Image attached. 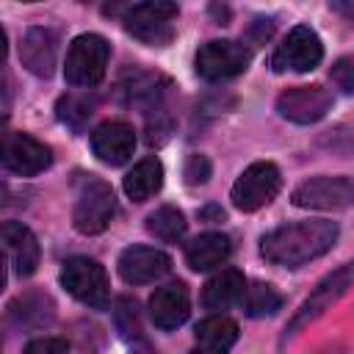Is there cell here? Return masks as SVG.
<instances>
[{
  "instance_id": "obj_1",
  "label": "cell",
  "mask_w": 354,
  "mask_h": 354,
  "mask_svg": "<svg viewBox=\"0 0 354 354\" xmlns=\"http://www.w3.org/2000/svg\"><path fill=\"white\" fill-rule=\"evenodd\" d=\"M337 224L326 218H307L282 224L260 238V254L271 266L282 268H299L321 254H326L337 243Z\"/></svg>"
},
{
  "instance_id": "obj_2",
  "label": "cell",
  "mask_w": 354,
  "mask_h": 354,
  "mask_svg": "<svg viewBox=\"0 0 354 354\" xmlns=\"http://www.w3.org/2000/svg\"><path fill=\"white\" fill-rule=\"evenodd\" d=\"M111 44L100 33H80L72 39L64 61V77L75 88H91L105 77Z\"/></svg>"
},
{
  "instance_id": "obj_3",
  "label": "cell",
  "mask_w": 354,
  "mask_h": 354,
  "mask_svg": "<svg viewBox=\"0 0 354 354\" xmlns=\"http://www.w3.org/2000/svg\"><path fill=\"white\" fill-rule=\"evenodd\" d=\"M116 216V196L111 185L94 174L80 177L77 183V202L72 210V224L83 235H100Z\"/></svg>"
},
{
  "instance_id": "obj_4",
  "label": "cell",
  "mask_w": 354,
  "mask_h": 354,
  "mask_svg": "<svg viewBox=\"0 0 354 354\" xmlns=\"http://www.w3.org/2000/svg\"><path fill=\"white\" fill-rule=\"evenodd\" d=\"M177 14L180 8L174 0H141L124 14V30L149 47H163L174 36Z\"/></svg>"
},
{
  "instance_id": "obj_5",
  "label": "cell",
  "mask_w": 354,
  "mask_h": 354,
  "mask_svg": "<svg viewBox=\"0 0 354 354\" xmlns=\"http://www.w3.org/2000/svg\"><path fill=\"white\" fill-rule=\"evenodd\" d=\"M61 285L66 288L69 296H75L86 307L105 310L108 301H111L108 274L91 257H72V260H66L64 268H61Z\"/></svg>"
},
{
  "instance_id": "obj_6",
  "label": "cell",
  "mask_w": 354,
  "mask_h": 354,
  "mask_svg": "<svg viewBox=\"0 0 354 354\" xmlns=\"http://www.w3.org/2000/svg\"><path fill=\"white\" fill-rule=\"evenodd\" d=\"M279 185H282L279 169L271 160H257V163L246 166L241 171V177L232 183L230 199H232V205L238 210L254 213V210L266 207L279 194Z\"/></svg>"
},
{
  "instance_id": "obj_7",
  "label": "cell",
  "mask_w": 354,
  "mask_h": 354,
  "mask_svg": "<svg viewBox=\"0 0 354 354\" xmlns=\"http://www.w3.org/2000/svg\"><path fill=\"white\" fill-rule=\"evenodd\" d=\"M249 61H252V50L243 41L213 39L196 50L194 66H196V75L202 80L216 83V80H227V77L241 75L249 66Z\"/></svg>"
},
{
  "instance_id": "obj_8",
  "label": "cell",
  "mask_w": 354,
  "mask_h": 354,
  "mask_svg": "<svg viewBox=\"0 0 354 354\" xmlns=\"http://www.w3.org/2000/svg\"><path fill=\"white\" fill-rule=\"evenodd\" d=\"M290 202L304 210H346L354 205L351 177H310L290 194Z\"/></svg>"
},
{
  "instance_id": "obj_9",
  "label": "cell",
  "mask_w": 354,
  "mask_h": 354,
  "mask_svg": "<svg viewBox=\"0 0 354 354\" xmlns=\"http://www.w3.org/2000/svg\"><path fill=\"white\" fill-rule=\"evenodd\" d=\"M351 285H354V263H346V266L335 268L332 274H326V277L315 285V290L301 301V307L296 310V315L290 318V324H288V329H285V337L296 335L304 324L315 321V318H318L324 310H329Z\"/></svg>"
},
{
  "instance_id": "obj_10",
  "label": "cell",
  "mask_w": 354,
  "mask_h": 354,
  "mask_svg": "<svg viewBox=\"0 0 354 354\" xmlns=\"http://www.w3.org/2000/svg\"><path fill=\"white\" fill-rule=\"evenodd\" d=\"M324 58V44L318 33L307 25H296L285 41L274 50L271 55V69L274 72H310L321 64Z\"/></svg>"
},
{
  "instance_id": "obj_11",
  "label": "cell",
  "mask_w": 354,
  "mask_h": 354,
  "mask_svg": "<svg viewBox=\"0 0 354 354\" xmlns=\"http://www.w3.org/2000/svg\"><path fill=\"white\" fill-rule=\"evenodd\" d=\"M332 108V94L324 86H293L277 97V111L293 124H313Z\"/></svg>"
},
{
  "instance_id": "obj_12",
  "label": "cell",
  "mask_w": 354,
  "mask_h": 354,
  "mask_svg": "<svg viewBox=\"0 0 354 354\" xmlns=\"http://www.w3.org/2000/svg\"><path fill=\"white\" fill-rule=\"evenodd\" d=\"M53 163V152L47 144L28 133H8L3 147V169L19 177H33Z\"/></svg>"
},
{
  "instance_id": "obj_13",
  "label": "cell",
  "mask_w": 354,
  "mask_h": 354,
  "mask_svg": "<svg viewBox=\"0 0 354 354\" xmlns=\"http://www.w3.org/2000/svg\"><path fill=\"white\" fill-rule=\"evenodd\" d=\"M116 268L127 285H147L171 271V257L152 246H127L119 254Z\"/></svg>"
},
{
  "instance_id": "obj_14",
  "label": "cell",
  "mask_w": 354,
  "mask_h": 354,
  "mask_svg": "<svg viewBox=\"0 0 354 354\" xmlns=\"http://www.w3.org/2000/svg\"><path fill=\"white\" fill-rule=\"evenodd\" d=\"M19 61L36 77H50L58 61V36L50 28H28L19 41Z\"/></svg>"
},
{
  "instance_id": "obj_15",
  "label": "cell",
  "mask_w": 354,
  "mask_h": 354,
  "mask_svg": "<svg viewBox=\"0 0 354 354\" xmlns=\"http://www.w3.org/2000/svg\"><path fill=\"white\" fill-rule=\"evenodd\" d=\"M136 149V130L127 122H102L94 133H91V152L97 155V160L108 163V166H122L130 160Z\"/></svg>"
},
{
  "instance_id": "obj_16",
  "label": "cell",
  "mask_w": 354,
  "mask_h": 354,
  "mask_svg": "<svg viewBox=\"0 0 354 354\" xmlns=\"http://www.w3.org/2000/svg\"><path fill=\"white\" fill-rule=\"evenodd\" d=\"M0 235H3L6 260L11 263L14 274L17 277H30L36 271V266H39V257H41L36 235L25 224H19V221H6Z\"/></svg>"
},
{
  "instance_id": "obj_17",
  "label": "cell",
  "mask_w": 354,
  "mask_h": 354,
  "mask_svg": "<svg viewBox=\"0 0 354 354\" xmlns=\"http://www.w3.org/2000/svg\"><path fill=\"white\" fill-rule=\"evenodd\" d=\"M188 313H191V299L183 282H169L163 288H155V293L149 296V318L158 329L183 326Z\"/></svg>"
},
{
  "instance_id": "obj_18",
  "label": "cell",
  "mask_w": 354,
  "mask_h": 354,
  "mask_svg": "<svg viewBox=\"0 0 354 354\" xmlns=\"http://www.w3.org/2000/svg\"><path fill=\"white\" fill-rule=\"evenodd\" d=\"M6 318L14 329H25V332H33V329H44L53 324L55 318V301L44 293V290H28V293H19L8 310H6Z\"/></svg>"
},
{
  "instance_id": "obj_19",
  "label": "cell",
  "mask_w": 354,
  "mask_h": 354,
  "mask_svg": "<svg viewBox=\"0 0 354 354\" xmlns=\"http://www.w3.org/2000/svg\"><path fill=\"white\" fill-rule=\"evenodd\" d=\"M243 290H246L243 274H241L238 268H221L218 274H213V277L205 282L199 301H202L205 310L221 313V310H230L232 304H238L241 296H243Z\"/></svg>"
},
{
  "instance_id": "obj_20",
  "label": "cell",
  "mask_w": 354,
  "mask_h": 354,
  "mask_svg": "<svg viewBox=\"0 0 354 354\" xmlns=\"http://www.w3.org/2000/svg\"><path fill=\"white\" fill-rule=\"evenodd\" d=\"M232 252V243L221 232H202L185 246V263L191 271H210L221 266Z\"/></svg>"
},
{
  "instance_id": "obj_21",
  "label": "cell",
  "mask_w": 354,
  "mask_h": 354,
  "mask_svg": "<svg viewBox=\"0 0 354 354\" xmlns=\"http://www.w3.org/2000/svg\"><path fill=\"white\" fill-rule=\"evenodd\" d=\"M163 185V166L158 158H144L138 160L122 180V188L124 194L133 199V202H147L152 194H158Z\"/></svg>"
},
{
  "instance_id": "obj_22",
  "label": "cell",
  "mask_w": 354,
  "mask_h": 354,
  "mask_svg": "<svg viewBox=\"0 0 354 354\" xmlns=\"http://www.w3.org/2000/svg\"><path fill=\"white\" fill-rule=\"evenodd\" d=\"M194 335L205 351H230L238 340V324L227 315H210L196 324Z\"/></svg>"
},
{
  "instance_id": "obj_23",
  "label": "cell",
  "mask_w": 354,
  "mask_h": 354,
  "mask_svg": "<svg viewBox=\"0 0 354 354\" xmlns=\"http://www.w3.org/2000/svg\"><path fill=\"white\" fill-rule=\"evenodd\" d=\"M185 230H188L185 216L171 205H163L147 216V232L163 243H180L185 238Z\"/></svg>"
},
{
  "instance_id": "obj_24",
  "label": "cell",
  "mask_w": 354,
  "mask_h": 354,
  "mask_svg": "<svg viewBox=\"0 0 354 354\" xmlns=\"http://www.w3.org/2000/svg\"><path fill=\"white\" fill-rule=\"evenodd\" d=\"M241 307L249 318H266L282 307V296L268 282H252V285H246V290L241 296Z\"/></svg>"
},
{
  "instance_id": "obj_25",
  "label": "cell",
  "mask_w": 354,
  "mask_h": 354,
  "mask_svg": "<svg viewBox=\"0 0 354 354\" xmlns=\"http://www.w3.org/2000/svg\"><path fill=\"white\" fill-rule=\"evenodd\" d=\"M55 111L64 124H69L72 130H80L88 122V116L94 113V100H88L86 94H66L58 100Z\"/></svg>"
},
{
  "instance_id": "obj_26",
  "label": "cell",
  "mask_w": 354,
  "mask_h": 354,
  "mask_svg": "<svg viewBox=\"0 0 354 354\" xmlns=\"http://www.w3.org/2000/svg\"><path fill=\"white\" fill-rule=\"evenodd\" d=\"M116 326L124 337H138L141 335V313H138V301L130 296H119L116 310H113Z\"/></svg>"
},
{
  "instance_id": "obj_27",
  "label": "cell",
  "mask_w": 354,
  "mask_h": 354,
  "mask_svg": "<svg viewBox=\"0 0 354 354\" xmlns=\"http://www.w3.org/2000/svg\"><path fill=\"white\" fill-rule=\"evenodd\" d=\"M329 80H332L340 91L354 94V53H351V55H343V58H337V61L332 64Z\"/></svg>"
},
{
  "instance_id": "obj_28",
  "label": "cell",
  "mask_w": 354,
  "mask_h": 354,
  "mask_svg": "<svg viewBox=\"0 0 354 354\" xmlns=\"http://www.w3.org/2000/svg\"><path fill=\"white\" fill-rule=\"evenodd\" d=\"M210 171H213V166H210L207 155L194 152V155H188V158H185L183 177H185V183H188V185H202V183H207Z\"/></svg>"
},
{
  "instance_id": "obj_29",
  "label": "cell",
  "mask_w": 354,
  "mask_h": 354,
  "mask_svg": "<svg viewBox=\"0 0 354 354\" xmlns=\"http://www.w3.org/2000/svg\"><path fill=\"white\" fill-rule=\"evenodd\" d=\"M69 340L66 337H39L25 346V354H66Z\"/></svg>"
},
{
  "instance_id": "obj_30",
  "label": "cell",
  "mask_w": 354,
  "mask_h": 354,
  "mask_svg": "<svg viewBox=\"0 0 354 354\" xmlns=\"http://www.w3.org/2000/svg\"><path fill=\"white\" fill-rule=\"evenodd\" d=\"M130 0H105V6H102V14L105 17H119V14H127L130 8Z\"/></svg>"
},
{
  "instance_id": "obj_31",
  "label": "cell",
  "mask_w": 354,
  "mask_h": 354,
  "mask_svg": "<svg viewBox=\"0 0 354 354\" xmlns=\"http://www.w3.org/2000/svg\"><path fill=\"white\" fill-rule=\"evenodd\" d=\"M199 218L207 221V224H216V221H224V210H221L218 205H205V207L199 210Z\"/></svg>"
},
{
  "instance_id": "obj_32",
  "label": "cell",
  "mask_w": 354,
  "mask_h": 354,
  "mask_svg": "<svg viewBox=\"0 0 354 354\" xmlns=\"http://www.w3.org/2000/svg\"><path fill=\"white\" fill-rule=\"evenodd\" d=\"M335 11H340L343 17H354V0H332Z\"/></svg>"
},
{
  "instance_id": "obj_33",
  "label": "cell",
  "mask_w": 354,
  "mask_h": 354,
  "mask_svg": "<svg viewBox=\"0 0 354 354\" xmlns=\"http://www.w3.org/2000/svg\"><path fill=\"white\" fill-rule=\"evenodd\" d=\"M22 3H36V0H22Z\"/></svg>"
},
{
  "instance_id": "obj_34",
  "label": "cell",
  "mask_w": 354,
  "mask_h": 354,
  "mask_svg": "<svg viewBox=\"0 0 354 354\" xmlns=\"http://www.w3.org/2000/svg\"><path fill=\"white\" fill-rule=\"evenodd\" d=\"M83 3H88V0H83Z\"/></svg>"
}]
</instances>
